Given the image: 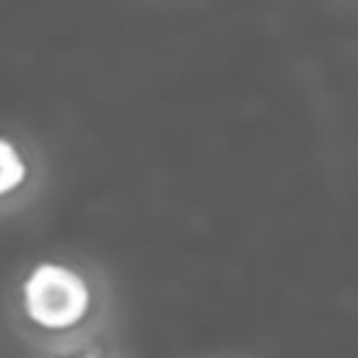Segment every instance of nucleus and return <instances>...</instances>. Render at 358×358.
<instances>
[{
	"label": "nucleus",
	"instance_id": "2",
	"mask_svg": "<svg viewBox=\"0 0 358 358\" xmlns=\"http://www.w3.org/2000/svg\"><path fill=\"white\" fill-rule=\"evenodd\" d=\"M22 173H25V165H22L17 148L8 140H0V193L17 187Z\"/></svg>",
	"mask_w": 358,
	"mask_h": 358
},
{
	"label": "nucleus",
	"instance_id": "1",
	"mask_svg": "<svg viewBox=\"0 0 358 358\" xmlns=\"http://www.w3.org/2000/svg\"><path fill=\"white\" fill-rule=\"evenodd\" d=\"M90 291L84 280L67 266L42 263L25 280V308L36 322L48 327L73 324L84 313Z\"/></svg>",
	"mask_w": 358,
	"mask_h": 358
}]
</instances>
